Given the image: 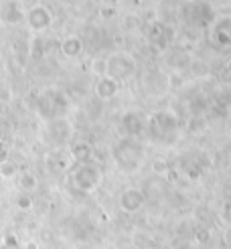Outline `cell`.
Here are the masks:
<instances>
[{
    "mask_svg": "<svg viewBox=\"0 0 231 249\" xmlns=\"http://www.w3.org/2000/svg\"><path fill=\"white\" fill-rule=\"evenodd\" d=\"M27 20H29V27L33 31H41V29H45L47 24H49V20H51V15H49V12L43 6H36V8H33L29 15H27Z\"/></svg>",
    "mask_w": 231,
    "mask_h": 249,
    "instance_id": "6da1fadb",
    "label": "cell"
}]
</instances>
